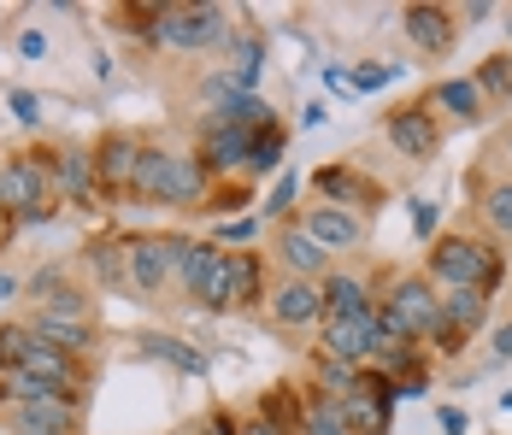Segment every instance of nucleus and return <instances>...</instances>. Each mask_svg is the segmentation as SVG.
Wrapping results in <instances>:
<instances>
[{
	"mask_svg": "<svg viewBox=\"0 0 512 435\" xmlns=\"http://www.w3.org/2000/svg\"><path fill=\"white\" fill-rule=\"evenodd\" d=\"M430 277L448 283V289H477V283L501 277V259L489 247H477L471 236H442L436 253H430Z\"/></svg>",
	"mask_w": 512,
	"mask_h": 435,
	"instance_id": "1",
	"label": "nucleus"
},
{
	"mask_svg": "<svg viewBox=\"0 0 512 435\" xmlns=\"http://www.w3.org/2000/svg\"><path fill=\"white\" fill-rule=\"evenodd\" d=\"M0 206L24 212L30 224H42L53 206V171L48 159H6L0 165Z\"/></svg>",
	"mask_w": 512,
	"mask_h": 435,
	"instance_id": "2",
	"label": "nucleus"
},
{
	"mask_svg": "<svg viewBox=\"0 0 512 435\" xmlns=\"http://www.w3.org/2000/svg\"><path fill=\"white\" fill-rule=\"evenodd\" d=\"M177 277H183V289L195 294L206 312H224V306H230V253L183 242V253H177Z\"/></svg>",
	"mask_w": 512,
	"mask_h": 435,
	"instance_id": "3",
	"label": "nucleus"
},
{
	"mask_svg": "<svg viewBox=\"0 0 512 435\" xmlns=\"http://www.w3.org/2000/svg\"><path fill=\"white\" fill-rule=\"evenodd\" d=\"M159 42L165 48H218V42H230V24H224V12L218 6H165L159 12Z\"/></svg>",
	"mask_w": 512,
	"mask_h": 435,
	"instance_id": "4",
	"label": "nucleus"
},
{
	"mask_svg": "<svg viewBox=\"0 0 512 435\" xmlns=\"http://www.w3.org/2000/svg\"><path fill=\"white\" fill-rule=\"evenodd\" d=\"M407 336H436L442 330V300H436V289L424 283V277H407L401 289L389 294V306H383Z\"/></svg>",
	"mask_w": 512,
	"mask_h": 435,
	"instance_id": "5",
	"label": "nucleus"
},
{
	"mask_svg": "<svg viewBox=\"0 0 512 435\" xmlns=\"http://www.w3.org/2000/svg\"><path fill=\"white\" fill-rule=\"evenodd\" d=\"M177 253H183V242H171V236H142V242L124 247V277L136 283V289H159L165 283V271L177 265Z\"/></svg>",
	"mask_w": 512,
	"mask_h": 435,
	"instance_id": "6",
	"label": "nucleus"
},
{
	"mask_svg": "<svg viewBox=\"0 0 512 435\" xmlns=\"http://www.w3.org/2000/svg\"><path fill=\"white\" fill-rule=\"evenodd\" d=\"M324 359H336V365L371 359V312L365 318H330L324 324Z\"/></svg>",
	"mask_w": 512,
	"mask_h": 435,
	"instance_id": "7",
	"label": "nucleus"
},
{
	"mask_svg": "<svg viewBox=\"0 0 512 435\" xmlns=\"http://www.w3.org/2000/svg\"><path fill=\"white\" fill-rule=\"evenodd\" d=\"M389 142L401 147L407 159H430V153L442 147V136H436V124H430L424 106H401V112L389 118Z\"/></svg>",
	"mask_w": 512,
	"mask_h": 435,
	"instance_id": "8",
	"label": "nucleus"
},
{
	"mask_svg": "<svg viewBox=\"0 0 512 435\" xmlns=\"http://www.w3.org/2000/svg\"><path fill=\"white\" fill-rule=\"evenodd\" d=\"M407 36H412L418 53L442 59V53L454 48V18H448L442 6H407Z\"/></svg>",
	"mask_w": 512,
	"mask_h": 435,
	"instance_id": "9",
	"label": "nucleus"
},
{
	"mask_svg": "<svg viewBox=\"0 0 512 435\" xmlns=\"http://www.w3.org/2000/svg\"><path fill=\"white\" fill-rule=\"evenodd\" d=\"M307 236L330 253V247H359L365 230H359V218L348 212V206H330V200H324L318 212H307Z\"/></svg>",
	"mask_w": 512,
	"mask_h": 435,
	"instance_id": "10",
	"label": "nucleus"
},
{
	"mask_svg": "<svg viewBox=\"0 0 512 435\" xmlns=\"http://www.w3.org/2000/svg\"><path fill=\"white\" fill-rule=\"evenodd\" d=\"M477 324H483V289H454L442 300V330L436 336L448 341V347H460Z\"/></svg>",
	"mask_w": 512,
	"mask_h": 435,
	"instance_id": "11",
	"label": "nucleus"
},
{
	"mask_svg": "<svg viewBox=\"0 0 512 435\" xmlns=\"http://www.w3.org/2000/svg\"><path fill=\"white\" fill-rule=\"evenodd\" d=\"M24 377H36V383H48V388H71V359L59 353V347H48V341H30V353H24V365H18Z\"/></svg>",
	"mask_w": 512,
	"mask_h": 435,
	"instance_id": "12",
	"label": "nucleus"
},
{
	"mask_svg": "<svg viewBox=\"0 0 512 435\" xmlns=\"http://www.w3.org/2000/svg\"><path fill=\"white\" fill-rule=\"evenodd\" d=\"M271 312H277V324L301 330V324H312V318L324 312V300H318V289H312V283H289V289H277Z\"/></svg>",
	"mask_w": 512,
	"mask_h": 435,
	"instance_id": "13",
	"label": "nucleus"
},
{
	"mask_svg": "<svg viewBox=\"0 0 512 435\" xmlns=\"http://www.w3.org/2000/svg\"><path fill=\"white\" fill-rule=\"evenodd\" d=\"M248 136H254V130H236V124H218V118H212V136H206V159H212V171L248 165Z\"/></svg>",
	"mask_w": 512,
	"mask_h": 435,
	"instance_id": "14",
	"label": "nucleus"
},
{
	"mask_svg": "<svg viewBox=\"0 0 512 435\" xmlns=\"http://www.w3.org/2000/svg\"><path fill=\"white\" fill-rule=\"evenodd\" d=\"M30 336L48 341V347H71V353H83V347L95 341V324H77V318H48V312H36Z\"/></svg>",
	"mask_w": 512,
	"mask_h": 435,
	"instance_id": "15",
	"label": "nucleus"
},
{
	"mask_svg": "<svg viewBox=\"0 0 512 435\" xmlns=\"http://www.w3.org/2000/svg\"><path fill=\"white\" fill-rule=\"evenodd\" d=\"M136 159H142V147L130 142V136H106L101 153H95V177H106V183H130Z\"/></svg>",
	"mask_w": 512,
	"mask_h": 435,
	"instance_id": "16",
	"label": "nucleus"
},
{
	"mask_svg": "<svg viewBox=\"0 0 512 435\" xmlns=\"http://www.w3.org/2000/svg\"><path fill=\"white\" fill-rule=\"evenodd\" d=\"M277 259L289 265V271H301V277H312V271H324V247L312 242L307 230H283V242H277Z\"/></svg>",
	"mask_w": 512,
	"mask_h": 435,
	"instance_id": "17",
	"label": "nucleus"
},
{
	"mask_svg": "<svg viewBox=\"0 0 512 435\" xmlns=\"http://www.w3.org/2000/svg\"><path fill=\"white\" fill-rule=\"evenodd\" d=\"M318 300H324L330 318H365V312H371V300H365V289H359L354 277H330V283L318 289Z\"/></svg>",
	"mask_w": 512,
	"mask_h": 435,
	"instance_id": "18",
	"label": "nucleus"
},
{
	"mask_svg": "<svg viewBox=\"0 0 512 435\" xmlns=\"http://www.w3.org/2000/svg\"><path fill=\"white\" fill-rule=\"evenodd\" d=\"M259 36H230V59H236V65H230V89H236V95H254V83H259Z\"/></svg>",
	"mask_w": 512,
	"mask_h": 435,
	"instance_id": "19",
	"label": "nucleus"
},
{
	"mask_svg": "<svg viewBox=\"0 0 512 435\" xmlns=\"http://www.w3.org/2000/svg\"><path fill=\"white\" fill-rule=\"evenodd\" d=\"M436 106H442V112H454V118H465V124H471V118H483V89H477L471 77H448V83L436 89Z\"/></svg>",
	"mask_w": 512,
	"mask_h": 435,
	"instance_id": "20",
	"label": "nucleus"
},
{
	"mask_svg": "<svg viewBox=\"0 0 512 435\" xmlns=\"http://www.w3.org/2000/svg\"><path fill=\"white\" fill-rule=\"evenodd\" d=\"M201 194V171L189 165V159H171L165 165V183H159V200H171V206H189Z\"/></svg>",
	"mask_w": 512,
	"mask_h": 435,
	"instance_id": "21",
	"label": "nucleus"
},
{
	"mask_svg": "<svg viewBox=\"0 0 512 435\" xmlns=\"http://www.w3.org/2000/svg\"><path fill=\"white\" fill-rule=\"evenodd\" d=\"M53 177H59V189L65 194H77V200H89V177H95V159L89 153H59V165H53Z\"/></svg>",
	"mask_w": 512,
	"mask_h": 435,
	"instance_id": "22",
	"label": "nucleus"
},
{
	"mask_svg": "<svg viewBox=\"0 0 512 435\" xmlns=\"http://www.w3.org/2000/svg\"><path fill=\"white\" fill-rule=\"evenodd\" d=\"M165 165H171V153H159V147H142V159H136V171H130V189L159 200V183H165Z\"/></svg>",
	"mask_w": 512,
	"mask_h": 435,
	"instance_id": "23",
	"label": "nucleus"
},
{
	"mask_svg": "<svg viewBox=\"0 0 512 435\" xmlns=\"http://www.w3.org/2000/svg\"><path fill=\"white\" fill-rule=\"evenodd\" d=\"M471 83H477L483 95H512V53H495V59H483Z\"/></svg>",
	"mask_w": 512,
	"mask_h": 435,
	"instance_id": "24",
	"label": "nucleus"
},
{
	"mask_svg": "<svg viewBox=\"0 0 512 435\" xmlns=\"http://www.w3.org/2000/svg\"><path fill=\"white\" fill-rule=\"evenodd\" d=\"M318 189L330 194V206H342V200H371L377 189H365L359 177H348V171H318Z\"/></svg>",
	"mask_w": 512,
	"mask_h": 435,
	"instance_id": "25",
	"label": "nucleus"
},
{
	"mask_svg": "<svg viewBox=\"0 0 512 435\" xmlns=\"http://www.w3.org/2000/svg\"><path fill=\"white\" fill-rule=\"evenodd\" d=\"M277 159H283V130H277V124H265L254 142H248V165H254V171H271Z\"/></svg>",
	"mask_w": 512,
	"mask_h": 435,
	"instance_id": "26",
	"label": "nucleus"
},
{
	"mask_svg": "<svg viewBox=\"0 0 512 435\" xmlns=\"http://www.w3.org/2000/svg\"><path fill=\"white\" fill-rule=\"evenodd\" d=\"M142 347H148V353H159V359H171L177 371H201V353H195V347H183V341H165V336H142Z\"/></svg>",
	"mask_w": 512,
	"mask_h": 435,
	"instance_id": "27",
	"label": "nucleus"
},
{
	"mask_svg": "<svg viewBox=\"0 0 512 435\" xmlns=\"http://www.w3.org/2000/svg\"><path fill=\"white\" fill-rule=\"evenodd\" d=\"M259 289V265L254 259H230V306H248Z\"/></svg>",
	"mask_w": 512,
	"mask_h": 435,
	"instance_id": "28",
	"label": "nucleus"
},
{
	"mask_svg": "<svg viewBox=\"0 0 512 435\" xmlns=\"http://www.w3.org/2000/svg\"><path fill=\"white\" fill-rule=\"evenodd\" d=\"M307 435H348L342 412H336V400H312L307 406Z\"/></svg>",
	"mask_w": 512,
	"mask_h": 435,
	"instance_id": "29",
	"label": "nucleus"
},
{
	"mask_svg": "<svg viewBox=\"0 0 512 435\" xmlns=\"http://www.w3.org/2000/svg\"><path fill=\"white\" fill-rule=\"evenodd\" d=\"M483 212H489V224H495L501 236H512V183H495L489 200H483Z\"/></svg>",
	"mask_w": 512,
	"mask_h": 435,
	"instance_id": "30",
	"label": "nucleus"
},
{
	"mask_svg": "<svg viewBox=\"0 0 512 435\" xmlns=\"http://www.w3.org/2000/svg\"><path fill=\"white\" fill-rule=\"evenodd\" d=\"M30 330H18V324H6V330H0V359H6V365H12V371H18V365H24V353H30Z\"/></svg>",
	"mask_w": 512,
	"mask_h": 435,
	"instance_id": "31",
	"label": "nucleus"
},
{
	"mask_svg": "<svg viewBox=\"0 0 512 435\" xmlns=\"http://www.w3.org/2000/svg\"><path fill=\"white\" fill-rule=\"evenodd\" d=\"M389 77H395V65H377V59L354 65V89H359V95H371V89H389Z\"/></svg>",
	"mask_w": 512,
	"mask_h": 435,
	"instance_id": "32",
	"label": "nucleus"
},
{
	"mask_svg": "<svg viewBox=\"0 0 512 435\" xmlns=\"http://www.w3.org/2000/svg\"><path fill=\"white\" fill-rule=\"evenodd\" d=\"M289 400H295L289 388H271V394H265V424H271V430H277V424L289 430V418H295V406H289Z\"/></svg>",
	"mask_w": 512,
	"mask_h": 435,
	"instance_id": "33",
	"label": "nucleus"
},
{
	"mask_svg": "<svg viewBox=\"0 0 512 435\" xmlns=\"http://www.w3.org/2000/svg\"><path fill=\"white\" fill-rule=\"evenodd\" d=\"M412 230H418V236L436 230V206H430V200H412Z\"/></svg>",
	"mask_w": 512,
	"mask_h": 435,
	"instance_id": "34",
	"label": "nucleus"
},
{
	"mask_svg": "<svg viewBox=\"0 0 512 435\" xmlns=\"http://www.w3.org/2000/svg\"><path fill=\"white\" fill-rule=\"evenodd\" d=\"M12 112H18L24 124H42V118H36V112H42V100H36V95H24V89L12 95Z\"/></svg>",
	"mask_w": 512,
	"mask_h": 435,
	"instance_id": "35",
	"label": "nucleus"
},
{
	"mask_svg": "<svg viewBox=\"0 0 512 435\" xmlns=\"http://www.w3.org/2000/svg\"><path fill=\"white\" fill-rule=\"evenodd\" d=\"M254 236V218H236V224H218V242H248Z\"/></svg>",
	"mask_w": 512,
	"mask_h": 435,
	"instance_id": "36",
	"label": "nucleus"
},
{
	"mask_svg": "<svg viewBox=\"0 0 512 435\" xmlns=\"http://www.w3.org/2000/svg\"><path fill=\"white\" fill-rule=\"evenodd\" d=\"M289 200H295V177H289V171H283V183H277V189H271V212H283V206H289Z\"/></svg>",
	"mask_w": 512,
	"mask_h": 435,
	"instance_id": "37",
	"label": "nucleus"
},
{
	"mask_svg": "<svg viewBox=\"0 0 512 435\" xmlns=\"http://www.w3.org/2000/svg\"><path fill=\"white\" fill-rule=\"evenodd\" d=\"M495 353H501V359H512V324H501V330H495Z\"/></svg>",
	"mask_w": 512,
	"mask_h": 435,
	"instance_id": "38",
	"label": "nucleus"
},
{
	"mask_svg": "<svg viewBox=\"0 0 512 435\" xmlns=\"http://www.w3.org/2000/svg\"><path fill=\"white\" fill-rule=\"evenodd\" d=\"M18 48H24V53H30V59H36V53L48 48V42H42V30H24V42H18Z\"/></svg>",
	"mask_w": 512,
	"mask_h": 435,
	"instance_id": "39",
	"label": "nucleus"
},
{
	"mask_svg": "<svg viewBox=\"0 0 512 435\" xmlns=\"http://www.w3.org/2000/svg\"><path fill=\"white\" fill-rule=\"evenodd\" d=\"M242 435H283V430H271V424L259 418V424H248V430H242Z\"/></svg>",
	"mask_w": 512,
	"mask_h": 435,
	"instance_id": "40",
	"label": "nucleus"
},
{
	"mask_svg": "<svg viewBox=\"0 0 512 435\" xmlns=\"http://www.w3.org/2000/svg\"><path fill=\"white\" fill-rule=\"evenodd\" d=\"M18 435H48V430H18Z\"/></svg>",
	"mask_w": 512,
	"mask_h": 435,
	"instance_id": "41",
	"label": "nucleus"
},
{
	"mask_svg": "<svg viewBox=\"0 0 512 435\" xmlns=\"http://www.w3.org/2000/svg\"><path fill=\"white\" fill-rule=\"evenodd\" d=\"M507 36H512V18H507Z\"/></svg>",
	"mask_w": 512,
	"mask_h": 435,
	"instance_id": "42",
	"label": "nucleus"
},
{
	"mask_svg": "<svg viewBox=\"0 0 512 435\" xmlns=\"http://www.w3.org/2000/svg\"><path fill=\"white\" fill-rule=\"evenodd\" d=\"M507 147H512V142H507Z\"/></svg>",
	"mask_w": 512,
	"mask_h": 435,
	"instance_id": "43",
	"label": "nucleus"
}]
</instances>
